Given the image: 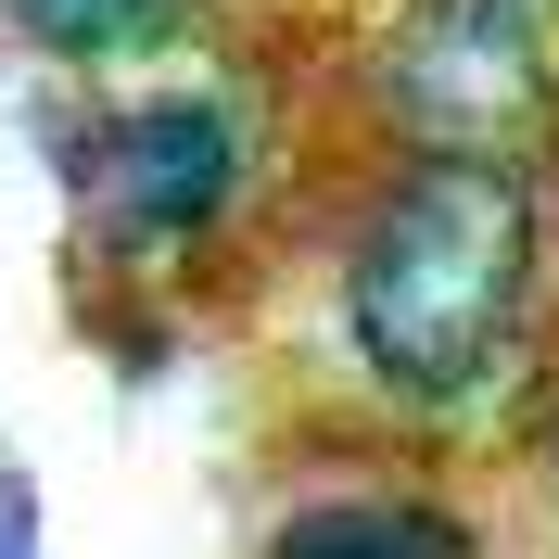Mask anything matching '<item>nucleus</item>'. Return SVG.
Here are the masks:
<instances>
[{
  "label": "nucleus",
  "mask_w": 559,
  "mask_h": 559,
  "mask_svg": "<svg viewBox=\"0 0 559 559\" xmlns=\"http://www.w3.org/2000/svg\"><path fill=\"white\" fill-rule=\"evenodd\" d=\"M318 369L369 432H484L547 407L559 204L522 140H382L318 229Z\"/></svg>",
  "instance_id": "nucleus-1"
},
{
  "label": "nucleus",
  "mask_w": 559,
  "mask_h": 559,
  "mask_svg": "<svg viewBox=\"0 0 559 559\" xmlns=\"http://www.w3.org/2000/svg\"><path fill=\"white\" fill-rule=\"evenodd\" d=\"M369 140H547L559 128V0H394L356 51Z\"/></svg>",
  "instance_id": "nucleus-3"
},
{
  "label": "nucleus",
  "mask_w": 559,
  "mask_h": 559,
  "mask_svg": "<svg viewBox=\"0 0 559 559\" xmlns=\"http://www.w3.org/2000/svg\"><path fill=\"white\" fill-rule=\"evenodd\" d=\"M547 484H559V369H547Z\"/></svg>",
  "instance_id": "nucleus-7"
},
{
  "label": "nucleus",
  "mask_w": 559,
  "mask_h": 559,
  "mask_svg": "<svg viewBox=\"0 0 559 559\" xmlns=\"http://www.w3.org/2000/svg\"><path fill=\"white\" fill-rule=\"evenodd\" d=\"M216 26V0H0V51L51 90H115Z\"/></svg>",
  "instance_id": "nucleus-5"
},
{
  "label": "nucleus",
  "mask_w": 559,
  "mask_h": 559,
  "mask_svg": "<svg viewBox=\"0 0 559 559\" xmlns=\"http://www.w3.org/2000/svg\"><path fill=\"white\" fill-rule=\"evenodd\" d=\"M51 191H64V254L76 293H166L191 306V280L216 254H242V229L280 191L267 103L242 76H115L51 115Z\"/></svg>",
  "instance_id": "nucleus-2"
},
{
  "label": "nucleus",
  "mask_w": 559,
  "mask_h": 559,
  "mask_svg": "<svg viewBox=\"0 0 559 559\" xmlns=\"http://www.w3.org/2000/svg\"><path fill=\"white\" fill-rule=\"evenodd\" d=\"M0 559H51V522H38V471H26V445H0Z\"/></svg>",
  "instance_id": "nucleus-6"
},
{
  "label": "nucleus",
  "mask_w": 559,
  "mask_h": 559,
  "mask_svg": "<svg viewBox=\"0 0 559 559\" xmlns=\"http://www.w3.org/2000/svg\"><path fill=\"white\" fill-rule=\"evenodd\" d=\"M254 559H496L484 509L419 471H356V484H306L280 496Z\"/></svg>",
  "instance_id": "nucleus-4"
}]
</instances>
